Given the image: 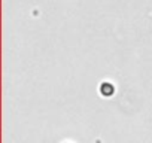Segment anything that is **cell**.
Listing matches in <instances>:
<instances>
[{
	"instance_id": "1",
	"label": "cell",
	"mask_w": 152,
	"mask_h": 143,
	"mask_svg": "<svg viewBox=\"0 0 152 143\" xmlns=\"http://www.w3.org/2000/svg\"><path fill=\"white\" fill-rule=\"evenodd\" d=\"M115 93V87L112 82H102L100 85V94L103 97H112Z\"/></svg>"
}]
</instances>
